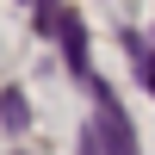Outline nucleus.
<instances>
[{"label": "nucleus", "mask_w": 155, "mask_h": 155, "mask_svg": "<svg viewBox=\"0 0 155 155\" xmlns=\"http://www.w3.org/2000/svg\"><path fill=\"white\" fill-rule=\"evenodd\" d=\"M87 149H112V155H137V137H130V118H124L118 112V99H106V106H99V124L93 130H87Z\"/></svg>", "instance_id": "f257e3e1"}, {"label": "nucleus", "mask_w": 155, "mask_h": 155, "mask_svg": "<svg viewBox=\"0 0 155 155\" xmlns=\"http://www.w3.org/2000/svg\"><path fill=\"white\" fill-rule=\"evenodd\" d=\"M0 118H6V130H25V118H31V112H25V93H0Z\"/></svg>", "instance_id": "f03ea898"}]
</instances>
